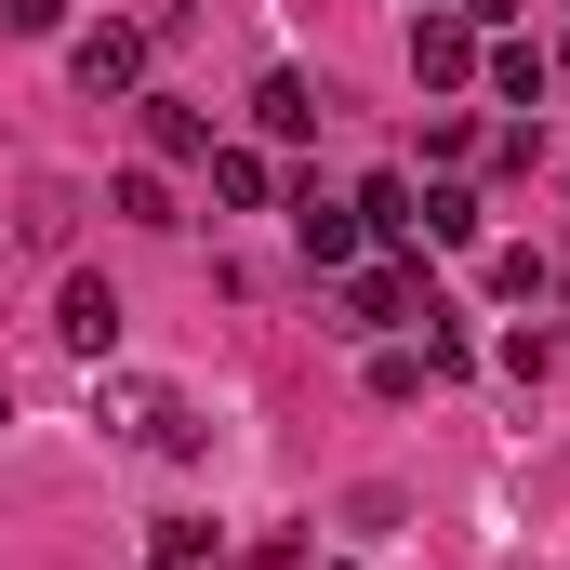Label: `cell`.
Instances as JSON below:
<instances>
[{"label":"cell","instance_id":"1","mask_svg":"<svg viewBox=\"0 0 570 570\" xmlns=\"http://www.w3.org/2000/svg\"><path fill=\"white\" fill-rule=\"evenodd\" d=\"M67 80H80L94 107H134L146 94V27H80V40H67Z\"/></svg>","mask_w":570,"mask_h":570},{"label":"cell","instance_id":"2","mask_svg":"<svg viewBox=\"0 0 570 570\" xmlns=\"http://www.w3.org/2000/svg\"><path fill=\"white\" fill-rule=\"evenodd\" d=\"M120 425L159 451V464H199L213 451V425H199V399H173V385H120Z\"/></svg>","mask_w":570,"mask_h":570},{"label":"cell","instance_id":"3","mask_svg":"<svg viewBox=\"0 0 570 570\" xmlns=\"http://www.w3.org/2000/svg\"><path fill=\"white\" fill-rule=\"evenodd\" d=\"M425 318V266H345V332H412Z\"/></svg>","mask_w":570,"mask_h":570},{"label":"cell","instance_id":"4","mask_svg":"<svg viewBox=\"0 0 570 570\" xmlns=\"http://www.w3.org/2000/svg\"><path fill=\"white\" fill-rule=\"evenodd\" d=\"M292 239H305V266H332V279H345L372 226H358V199H318V186H292Z\"/></svg>","mask_w":570,"mask_h":570},{"label":"cell","instance_id":"5","mask_svg":"<svg viewBox=\"0 0 570 570\" xmlns=\"http://www.w3.org/2000/svg\"><path fill=\"white\" fill-rule=\"evenodd\" d=\"M412 80H425V94H464V80H478V27H464V13H412Z\"/></svg>","mask_w":570,"mask_h":570},{"label":"cell","instance_id":"6","mask_svg":"<svg viewBox=\"0 0 570 570\" xmlns=\"http://www.w3.org/2000/svg\"><path fill=\"white\" fill-rule=\"evenodd\" d=\"M318 120H332V107H318L305 67H266V80H253V134H266V146H305Z\"/></svg>","mask_w":570,"mask_h":570},{"label":"cell","instance_id":"7","mask_svg":"<svg viewBox=\"0 0 570 570\" xmlns=\"http://www.w3.org/2000/svg\"><path fill=\"white\" fill-rule=\"evenodd\" d=\"M478 80H491L504 107H544V94H558V53H544V40H491V53H478Z\"/></svg>","mask_w":570,"mask_h":570},{"label":"cell","instance_id":"8","mask_svg":"<svg viewBox=\"0 0 570 570\" xmlns=\"http://www.w3.org/2000/svg\"><path fill=\"white\" fill-rule=\"evenodd\" d=\"M53 332H67L80 358H107V345H120V292H107V279H67V292H53Z\"/></svg>","mask_w":570,"mask_h":570},{"label":"cell","instance_id":"9","mask_svg":"<svg viewBox=\"0 0 570 570\" xmlns=\"http://www.w3.org/2000/svg\"><path fill=\"white\" fill-rule=\"evenodd\" d=\"M134 107H146V146H159V173H173V159H213V120H199L186 94H134Z\"/></svg>","mask_w":570,"mask_h":570},{"label":"cell","instance_id":"10","mask_svg":"<svg viewBox=\"0 0 570 570\" xmlns=\"http://www.w3.org/2000/svg\"><path fill=\"white\" fill-rule=\"evenodd\" d=\"M213 199H226V213H266V199H279V159H266V146H213Z\"/></svg>","mask_w":570,"mask_h":570},{"label":"cell","instance_id":"11","mask_svg":"<svg viewBox=\"0 0 570 570\" xmlns=\"http://www.w3.org/2000/svg\"><path fill=\"white\" fill-rule=\"evenodd\" d=\"M412 239L464 253V239H478V186H451V173H438V186H425V213H412Z\"/></svg>","mask_w":570,"mask_h":570},{"label":"cell","instance_id":"12","mask_svg":"<svg viewBox=\"0 0 570 570\" xmlns=\"http://www.w3.org/2000/svg\"><path fill=\"white\" fill-rule=\"evenodd\" d=\"M412 213H425L412 173H372V186H358V226H372V239H412Z\"/></svg>","mask_w":570,"mask_h":570},{"label":"cell","instance_id":"13","mask_svg":"<svg viewBox=\"0 0 570 570\" xmlns=\"http://www.w3.org/2000/svg\"><path fill=\"white\" fill-rule=\"evenodd\" d=\"M107 213H120V226H186V213H173V173H120Z\"/></svg>","mask_w":570,"mask_h":570},{"label":"cell","instance_id":"14","mask_svg":"<svg viewBox=\"0 0 570 570\" xmlns=\"http://www.w3.org/2000/svg\"><path fill=\"white\" fill-rule=\"evenodd\" d=\"M491 292H504V305H544V292H558V253H491Z\"/></svg>","mask_w":570,"mask_h":570},{"label":"cell","instance_id":"15","mask_svg":"<svg viewBox=\"0 0 570 570\" xmlns=\"http://www.w3.org/2000/svg\"><path fill=\"white\" fill-rule=\"evenodd\" d=\"M438 372H425V345H385V358H372V399H425Z\"/></svg>","mask_w":570,"mask_h":570},{"label":"cell","instance_id":"16","mask_svg":"<svg viewBox=\"0 0 570 570\" xmlns=\"http://www.w3.org/2000/svg\"><path fill=\"white\" fill-rule=\"evenodd\" d=\"M146 558H173V570H199V558H213V518H159V531H146Z\"/></svg>","mask_w":570,"mask_h":570},{"label":"cell","instance_id":"17","mask_svg":"<svg viewBox=\"0 0 570 570\" xmlns=\"http://www.w3.org/2000/svg\"><path fill=\"white\" fill-rule=\"evenodd\" d=\"M425 159H438V173H464V159H478V120H464V107H438V120H425Z\"/></svg>","mask_w":570,"mask_h":570},{"label":"cell","instance_id":"18","mask_svg":"<svg viewBox=\"0 0 570 570\" xmlns=\"http://www.w3.org/2000/svg\"><path fill=\"white\" fill-rule=\"evenodd\" d=\"M491 358H504V372H518V385H544V372H558V345H544V332H531V318H518V332H504V345H491Z\"/></svg>","mask_w":570,"mask_h":570},{"label":"cell","instance_id":"19","mask_svg":"<svg viewBox=\"0 0 570 570\" xmlns=\"http://www.w3.org/2000/svg\"><path fill=\"white\" fill-rule=\"evenodd\" d=\"M0 27H13V40H53V27H67V0H0Z\"/></svg>","mask_w":570,"mask_h":570},{"label":"cell","instance_id":"20","mask_svg":"<svg viewBox=\"0 0 570 570\" xmlns=\"http://www.w3.org/2000/svg\"><path fill=\"white\" fill-rule=\"evenodd\" d=\"M518 13H531V0H464V27H518Z\"/></svg>","mask_w":570,"mask_h":570},{"label":"cell","instance_id":"21","mask_svg":"<svg viewBox=\"0 0 570 570\" xmlns=\"http://www.w3.org/2000/svg\"><path fill=\"white\" fill-rule=\"evenodd\" d=\"M558 80H570V40H558Z\"/></svg>","mask_w":570,"mask_h":570},{"label":"cell","instance_id":"22","mask_svg":"<svg viewBox=\"0 0 570 570\" xmlns=\"http://www.w3.org/2000/svg\"><path fill=\"white\" fill-rule=\"evenodd\" d=\"M0 425H13V399H0Z\"/></svg>","mask_w":570,"mask_h":570},{"label":"cell","instance_id":"23","mask_svg":"<svg viewBox=\"0 0 570 570\" xmlns=\"http://www.w3.org/2000/svg\"><path fill=\"white\" fill-rule=\"evenodd\" d=\"M146 570H173V558H146Z\"/></svg>","mask_w":570,"mask_h":570},{"label":"cell","instance_id":"24","mask_svg":"<svg viewBox=\"0 0 570 570\" xmlns=\"http://www.w3.org/2000/svg\"><path fill=\"white\" fill-rule=\"evenodd\" d=\"M332 570H345V558H332Z\"/></svg>","mask_w":570,"mask_h":570}]
</instances>
